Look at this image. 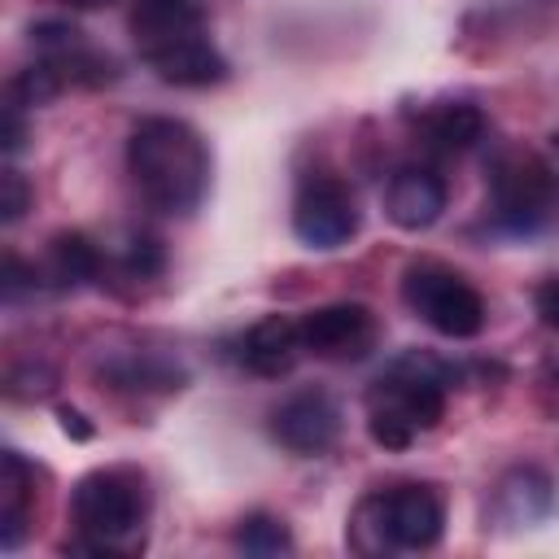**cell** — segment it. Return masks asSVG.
Listing matches in <instances>:
<instances>
[{
	"label": "cell",
	"mask_w": 559,
	"mask_h": 559,
	"mask_svg": "<svg viewBox=\"0 0 559 559\" xmlns=\"http://www.w3.org/2000/svg\"><path fill=\"white\" fill-rule=\"evenodd\" d=\"M127 170L148 210L188 218L210 192V148L183 118H144L127 135Z\"/></svg>",
	"instance_id": "obj_1"
},
{
	"label": "cell",
	"mask_w": 559,
	"mask_h": 559,
	"mask_svg": "<svg viewBox=\"0 0 559 559\" xmlns=\"http://www.w3.org/2000/svg\"><path fill=\"white\" fill-rule=\"evenodd\" d=\"M153 493L140 467H92L70 489V524L92 555H140L148 546Z\"/></svg>",
	"instance_id": "obj_2"
},
{
	"label": "cell",
	"mask_w": 559,
	"mask_h": 559,
	"mask_svg": "<svg viewBox=\"0 0 559 559\" xmlns=\"http://www.w3.org/2000/svg\"><path fill=\"white\" fill-rule=\"evenodd\" d=\"M445 415V371L437 358L411 349L367 389V432L380 450H406Z\"/></svg>",
	"instance_id": "obj_3"
},
{
	"label": "cell",
	"mask_w": 559,
	"mask_h": 559,
	"mask_svg": "<svg viewBox=\"0 0 559 559\" xmlns=\"http://www.w3.org/2000/svg\"><path fill=\"white\" fill-rule=\"evenodd\" d=\"M445 533V498L437 485H393L358 498L345 524L349 550L380 559L397 550H432Z\"/></svg>",
	"instance_id": "obj_4"
},
{
	"label": "cell",
	"mask_w": 559,
	"mask_h": 559,
	"mask_svg": "<svg viewBox=\"0 0 559 559\" xmlns=\"http://www.w3.org/2000/svg\"><path fill=\"white\" fill-rule=\"evenodd\" d=\"M402 301L415 319L450 341H472L485 328V297L476 284L437 258H419L402 271Z\"/></svg>",
	"instance_id": "obj_5"
},
{
	"label": "cell",
	"mask_w": 559,
	"mask_h": 559,
	"mask_svg": "<svg viewBox=\"0 0 559 559\" xmlns=\"http://www.w3.org/2000/svg\"><path fill=\"white\" fill-rule=\"evenodd\" d=\"M489 205L511 231H533L555 205V166L528 148H502L489 162Z\"/></svg>",
	"instance_id": "obj_6"
},
{
	"label": "cell",
	"mask_w": 559,
	"mask_h": 559,
	"mask_svg": "<svg viewBox=\"0 0 559 559\" xmlns=\"http://www.w3.org/2000/svg\"><path fill=\"white\" fill-rule=\"evenodd\" d=\"M358 197L354 188L341 179V175H306L297 183V197H293V236L306 245V249H319V253H332L341 245H349L358 236Z\"/></svg>",
	"instance_id": "obj_7"
},
{
	"label": "cell",
	"mask_w": 559,
	"mask_h": 559,
	"mask_svg": "<svg viewBox=\"0 0 559 559\" xmlns=\"http://www.w3.org/2000/svg\"><path fill=\"white\" fill-rule=\"evenodd\" d=\"M306 354L323 362H358L376 345V314L362 301H332L297 319Z\"/></svg>",
	"instance_id": "obj_8"
},
{
	"label": "cell",
	"mask_w": 559,
	"mask_h": 559,
	"mask_svg": "<svg viewBox=\"0 0 559 559\" xmlns=\"http://www.w3.org/2000/svg\"><path fill=\"white\" fill-rule=\"evenodd\" d=\"M271 437L297 454V459H314L328 454L341 437V406L332 393L323 389H297L288 393L275 411H271Z\"/></svg>",
	"instance_id": "obj_9"
},
{
	"label": "cell",
	"mask_w": 559,
	"mask_h": 559,
	"mask_svg": "<svg viewBox=\"0 0 559 559\" xmlns=\"http://www.w3.org/2000/svg\"><path fill=\"white\" fill-rule=\"evenodd\" d=\"M450 188L432 166H397L384 183V218L402 231H428L445 214Z\"/></svg>",
	"instance_id": "obj_10"
},
{
	"label": "cell",
	"mask_w": 559,
	"mask_h": 559,
	"mask_svg": "<svg viewBox=\"0 0 559 559\" xmlns=\"http://www.w3.org/2000/svg\"><path fill=\"white\" fill-rule=\"evenodd\" d=\"M192 35H205V17H201L197 0H140L131 9V39H135L140 57L175 48Z\"/></svg>",
	"instance_id": "obj_11"
},
{
	"label": "cell",
	"mask_w": 559,
	"mask_h": 559,
	"mask_svg": "<svg viewBox=\"0 0 559 559\" xmlns=\"http://www.w3.org/2000/svg\"><path fill=\"white\" fill-rule=\"evenodd\" d=\"M301 354H306L301 328H297V319H288V314H266V319H258V323L245 332V341H240V362H245L253 376H262V380L288 376V371L301 362Z\"/></svg>",
	"instance_id": "obj_12"
},
{
	"label": "cell",
	"mask_w": 559,
	"mask_h": 559,
	"mask_svg": "<svg viewBox=\"0 0 559 559\" xmlns=\"http://www.w3.org/2000/svg\"><path fill=\"white\" fill-rule=\"evenodd\" d=\"M144 66L162 83H175V87H210L227 74V61H223V52L214 48L210 35H192L175 48H162V52L144 57Z\"/></svg>",
	"instance_id": "obj_13"
},
{
	"label": "cell",
	"mask_w": 559,
	"mask_h": 559,
	"mask_svg": "<svg viewBox=\"0 0 559 559\" xmlns=\"http://www.w3.org/2000/svg\"><path fill=\"white\" fill-rule=\"evenodd\" d=\"M31 520H35V467L17 450H4V467H0V546L17 550Z\"/></svg>",
	"instance_id": "obj_14"
},
{
	"label": "cell",
	"mask_w": 559,
	"mask_h": 559,
	"mask_svg": "<svg viewBox=\"0 0 559 559\" xmlns=\"http://www.w3.org/2000/svg\"><path fill=\"white\" fill-rule=\"evenodd\" d=\"M493 502H498V515L507 524H524L528 528V524H537V520H546L555 511V480L542 467H515V472H507L498 480Z\"/></svg>",
	"instance_id": "obj_15"
},
{
	"label": "cell",
	"mask_w": 559,
	"mask_h": 559,
	"mask_svg": "<svg viewBox=\"0 0 559 559\" xmlns=\"http://www.w3.org/2000/svg\"><path fill=\"white\" fill-rule=\"evenodd\" d=\"M35 275L48 288H79L100 275V249L83 231H61L48 240V253L35 266Z\"/></svg>",
	"instance_id": "obj_16"
},
{
	"label": "cell",
	"mask_w": 559,
	"mask_h": 559,
	"mask_svg": "<svg viewBox=\"0 0 559 559\" xmlns=\"http://www.w3.org/2000/svg\"><path fill=\"white\" fill-rule=\"evenodd\" d=\"M419 135L437 153H463L485 135V114L476 105H437L424 114Z\"/></svg>",
	"instance_id": "obj_17"
},
{
	"label": "cell",
	"mask_w": 559,
	"mask_h": 559,
	"mask_svg": "<svg viewBox=\"0 0 559 559\" xmlns=\"http://www.w3.org/2000/svg\"><path fill=\"white\" fill-rule=\"evenodd\" d=\"M236 546L245 555H258V559H275V555H288L293 550V533L280 515H266V511H253L236 524Z\"/></svg>",
	"instance_id": "obj_18"
},
{
	"label": "cell",
	"mask_w": 559,
	"mask_h": 559,
	"mask_svg": "<svg viewBox=\"0 0 559 559\" xmlns=\"http://www.w3.org/2000/svg\"><path fill=\"white\" fill-rule=\"evenodd\" d=\"M31 183H26V175L17 170V166H4L0 170V218L4 223H17L26 210H31Z\"/></svg>",
	"instance_id": "obj_19"
},
{
	"label": "cell",
	"mask_w": 559,
	"mask_h": 559,
	"mask_svg": "<svg viewBox=\"0 0 559 559\" xmlns=\"http://www.w3.org/2000/svg\"><path fill=\"white\" fill-rule=\"evenodd\" d=\"M122 266H127L131 280L157 275V271H162V245H157L153 236H135V240L127 245V253H122Z\"/></svg>",
	"instance_id": "obj_20"
},
{
	"label": "cell",
	"mask_w": 559,
	"mask_h": 559,
	"mask_svg": "<svg viewBox=\"0 0 559 559\" xmlns=\"http://www.w3.org/2000/svg\"><path fill=\"white\" fill-rule=\"evenodd\" d=\"M0 140H4V153H17L22 140H26V122H22V105L4 100V122H0Z\"/></svg>",
	"instance_id": "obj_21"
},
{
	"label": "cell",
	"mask_w": 559,
	"mask_h": 559,
	"mask_svg": "<svg viewBox=\"0 0 559 559\" xmlns=\"http://www.w3.org/2000/svg\"><path fill=\"white\" fill-rule=\"evenodd\" d=\"M537 314H542V323H546V328H555V332H559V275H555V280H546V284L537 288Z\"/></svg>",
	"instance_id": "obj_22"
},
{
	"label": "cell",
	"mask_w": 559,
	"mask_h": 559,
	"mask_svg": "<svg viewBox=\"0 0 559 559\" xmlns=\"http://www.w3.org/2000/svg\"><path fill=\"white\" fill-rule=\"evenodd\" d=\"M57 419H61V428H66L70 437H79V441H87V437H92V424H83V415H79L74 406H61V411H57Z\"/></svg>",
	"instance_id": "obj_23"
},
{
	"label": "cell",
	"mask_w": 559,
	"mask_h": 559,
	"mask_svg": "<svg viewBox=\"0 0 559 559\" xmlns=\"http://www.w3.org/2000/svg\"><path fill=\"white\" fill-rule=\"evenodd\" d=\"M70 9H105V4H114V0H66Z\"/></svg>",
	"instance_id": "obj_24"
}]
</instances>
